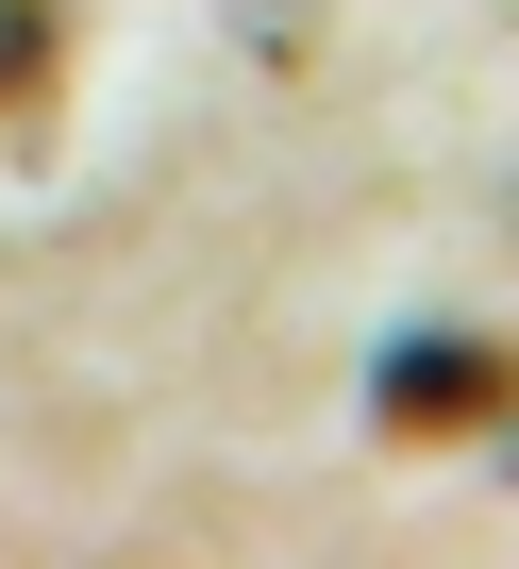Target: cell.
Masks as SVG:
<instances>
[{
	"label": "cell",
	"instance_id": "6da1fadb",
	"mask_svg": "<svg viewBox=\"0 0 519 569\" xmlns=\"http://www.w3.org/2000/svg\"><path fill=\"white\" fill-rule=\"evenodd\" d=\"M369 419H386V436H502V419H519V352H502V336H402V352L369 369Z\"/></svg>",
	"mask_w": 519,
	"mask_h": 569
},
{
	"label": "cell",
	"instance_id": "7a4b0ae2",
	"mask_svg": "<svg viewBox=\"0 0 519 569\" xmlns=\"http://www.w3.org/2000/svg\"><path fill=\"white\" fill-rule=\"evenodd\" d=\"M51 84V0H0V101Z\"/></svg>",
	"mask_w": 519,
	"mask_h": 569
}]
</instances>
